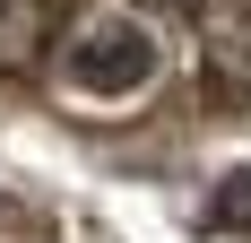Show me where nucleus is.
I'll return each instance as SVG.
<instances>
[{"instance_id": "3", "label": "nucleus", "mask_w": 251, "mask_h": 243, "mask_svg": "<svg viewBox=\"0 0 251 243\" xmlns=\"http://www.w3.org/2000/svg\"><path fill=\"white\" fill-rule=\"evenodd\" d=\"M208 226L217 235H251V165H234L217 191H208Z\"/></svg>"}, {"instance_id": "4", "label": "nucleus", "mask_w": 251, "mask_h": 243, "mask_svg": "<svg viewBox=\"0 0 251 243\" xmlns=\"http://www.w3.org/2000/svg\"><path fill=\"white\" fill-rule=\"evenodd\" d=\"M148 9H191V0H148Z\"/></svg>"}, {"instance_id": "1", "label": "nucleus", "mask_w": 251, "mask_h": 243, "mask_svg": "<svg viewBox=\"0 0 251 243\" xmlns=\"http://www.w3.org/2000/svg\"><path fill=\"white\" fill-rule=\"evenodd\" d=\"M156 70H165V35H156V18H139V9H87V18L70 26V44H61V87L87 96V104L148 96Z\"/></svg>"}, {"instance_id": "2", "label": "nucleus", "mask_w": 251, "mask_h": 243, "mask_svg": "<svg viewBox=\"0 0 251 243\" xmlns=\"http://www.w3.org/2000/svg\"><path fill=\"white\" fill-rule=\"evenodd\" d=\"M208 70L217 87L251 96V0H208Z\"/></svg>"}]
</instances>
